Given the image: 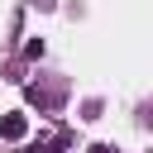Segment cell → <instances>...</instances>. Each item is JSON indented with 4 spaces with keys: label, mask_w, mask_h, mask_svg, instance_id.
Returning <instances> with one entry per match:
<instances>
[{
    "label": "cell",
    "mask_w": 153,
    "mask_h": 153,
    "mask_svg": "<svg viewBox=\"0 0 153 153\" xmlns=\"http://www.w3.org/2000/svg\"><path fill=\"white\" fill-rule=\"evenodd\" d=\"M91 153H110V148H105V143H96V148H91Z\"/></svg>",
    "instance_id": "cell-3"
},
{
    "label": "cell",
    "mask_w": 153,
    "mask_h": 153,
    "mask_svg": "<svg viewBox=\"0 0 153 153\" xmlns=\"http://www.w3.org/2000/svg\"><path fill=\"white\" fill-rule=\"evenodd\" d=\"M29 134V120L19 115V110H10V115H0V139H10V143H19Z\"/></svg>",
    "instance_id": "cell-2"
},
{
    "label": "cell",
    "mask_w": 153,
    "mask_h": 153,
    "mask_svg": "<svg viewBox=\"0 0 153 153\" xmlns=\"http://www.w3.org/2000/svg\"><path fill=\"white\" fill-rule=\"evenodd\" d=\"M67 143H72V129H62V124H57V129H48V134H38V139L29 143V153H62Z\"/></svg>",
    "instance_id": "cell-1"
}]
</instances>
